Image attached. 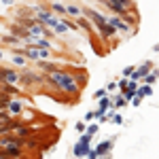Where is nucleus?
I'll use <instances>...</instances> for the list:
<instances>
[{"instance_id":"1","label":"nucleus","mask_w":159,"mask_h":159,"mask_svg":"<svg viewBox=\"0 0 159 159\" xmlns=\"http://www.w3.org/2000/svg\"><path fill=\"white\" fill-rule=\"evenodd\" d=\"M47 81L51 83V85H55L60 91H66V93H77L79 91V83L74 79V74H70V72H66V70H53V72H49L47 74Z\"/></svg>"},{"instance_id":"2","label":"nucleus","mask_w":159,"mask_h":159,"mask_svg":"<svg viewBox=\"0 0 159 159\" xmlns=\"http://www.w3.org/2000/svg\"><path fill=\"white\" fill-rule=\"evenodd\" d=\"M0 83H6V85H19L21 83V74L15 70V68H6V66H0Z\"/></svg>"},{"instance_id":"3","label":"nucleus","mask_w":159,"mask_h":159,"mask_svg":"<svg viewBox=\"0 0 159 159\" xmlns=\"http://www.w3.org/2000/svg\"><path fill=\"white\" fill-rule=\"evenodd\" d=\"M4 110H6L13 119H19V117L23 115V110H26V108H23V100H21L19 96H17V98H11V100L6 102V108H4Z\"/></svg>"},{"instance_id":"4","label":"nucleus","mask_w":159,"mask_h":159,"mask_svg":"<svg viewBox=\"0 0 159 159\" xmlns=\"http://www.w3.org/2000/svg\"><path fill=\"white\" fill-rule=\"evenodd\" d=\"M89 138H91V136L85 134L79 142L74 144V155H77V157H83V155H89V153H91V151H89Z\"/></svg>"},{"instance_id":"5","label":"nucleus","mask_w":159,"mask_h":159,"mask_svg":"<svg viewBox=\"0 0 159 159\" xmlns=\"http://www.w3.org/2000/svg\"><path fill=\"white\" fill-rule=\"evenodd\" d=\"M108 6L115 11V13H125L127 9H129V0H108Z\"/></svg>"},{"instance_id":"6","label":"nucleus","mask_w":159,"mask_h":159,"mask_svg":"<svg viewBox=\"0 0 159 159\" xmlns=\"http://www.w3.org/2000/svg\"><path fill=\"white\" fill-rule=\"evenodd\" d=\"M110 146H113V142H110V140H106V142L98 144V149H96L93 153H96V155H104V153H108V151H110Z\"/></svg>"},{"instance_id":"7","label":"nucleus","mask_w":159,"mask_h":159,"mask_svg":"<svg viewBox=\"0 0 159 159\" xmlns=\"http://www.w3.org/2000/svg\"><path fill=\"white\" fill-rule=\"evenodd\" d=\"M11 62H13L15 66H26V64H28V60H26V55H21V53H15V55L11 57Z\"/></svg>"},{"instance_id":"8","label":"nucleus","mask_w":159,"mask_h":159,"mask_svg":"<svg viewBox=\"0 0 159 159\" xmlns=\"http://www.w3.org/2000/svg\"><path fill=\"white\" fill-rule=\"evenodd\" d=\"M51 11H53V13H57V15H66V6H64V4H60V2L51 4Z\"/></svg>"},{"instance_id":"9","label":"nucleus","mask_w":159,"mask_h":159,"mask_svg":"<svg viewBox=\"0 0 159 159\" xmlns=\"http://www.w3.org/2000/svg\"><path fill=\"white\" fill-rule=\"evenodd\" d=\"M66 13H68V15H72V17H79V15H81V9H79V6H74V4H68V6H66Z\"/></svg>"},{"instance_id":"10","label":"nucleus","mask_w":159,"mask_h":159,"mask_svg":"<svg viewBox=\"0 0 159 159\" xmlns=\"http://www.w3.org/2000/svg\"><path fill=\"white\" fill-rule=\"evenodd\" d=\"M138 96H140V98H144V96H151V85H144V87H140V89H138Z\"/></svg>"},{"instance_id":"11","label":"nucleus","mask_w":159,"mask_h":159,"mask_svg":"<svg viewBox=\"0 0 159 159\" xmlns=\"http://www.w3.org/2000/svg\"><path fill=\"white\" fill-rule=\"evenodd\" d=\"M106 91H108V89H98V91H96V93H93V98H96V100H98V98H100V100H102V98H104V93H106Z\"/></svg>"},{"instance_id":"12","label":"nucleus","mask_w":159,"mask_h":159,"mask_svg":"<svg viewBox=\"0 0 159 159\" xmlns=\"http://www.w3.org/2000/svg\"><path fill=\"white\" fill-rule=\"evenodd\" d=\"M96 132H98V123H93V125H89V129H87V134H89V136H93Z\"/></svg>"},{"instance_id":"13","label":"nucleus","mask_w":159,"mask_h":159,"mask_svg":"<svg viewBox=\"0 0 159 159\" xmlns=\"http://www.w3.org/2000/svg\"><path fill=\"white\" fill-rule=\"evenodd\" d=\"M134 72H136V68H125V70H123V74H125V77H132Z\"/></svg>"},{"instance_id":"14","label":"nucleus","mask_w":159,"mask_h":159,"mask_svg":"<svg viewBox=\"0 0 159 159\" xmlns=\"http://www.w3.org/2000/svg\"><path fill=\"white\" fill-rule=\"evenodd\" d=\"M74 129H77L79 134H83V132H85V123H77V127H74Z\"/></svg>"},{"instance_id":"15","label":"nucleus","mask_w":159,"mask_h":159,"mask_svg":"<svg viewBox=\"0 0 159 159\" xmlns=\"http://www.w3.org/2000/svg\"><path fill=\"white\" fill-rule=\"evenodd\" d=\"M123 104H125V98H117L115 100V106H123Z\"/></svg>"},{"instance_id":"16","label":"nucleus","mask_w":159,"mask_h":159,"mask_svg":"<svg viewBox=\"0 0 159 159\" xmlns=\"http://www.w3.org/2000/svg\"><path fill=\"white\" fill-rule=\"evenodd\" d=\"M2 2H4V4H11V2H13V0H2Z\"/></svg>"},{"instance_id":"17","label":"nucleus","mask_w":159,"mask_h":159,"mask_svg":"<svg viewBox=\"0 0 159 159\" xmlns=\"http://www.w3.org/2000/svg\"><path fill=\"white\" fill-rule=\"evenodd\" d=\"M0 60H2V49H0Z\"/></svg>"}]
</instances>
